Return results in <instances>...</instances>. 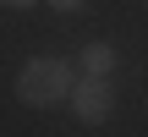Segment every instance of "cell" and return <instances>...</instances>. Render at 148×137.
I'll use <instances>...</instances> for the list:
<instances>
[{
    "label": "cell",
    "mask_w": 148,
    "mask_h": 137,
    "mask_svg": "<svg viewBox=\"0 0 148 137\" xmlns=\"http://www.w3.org/2000/svg\"><path fill=\"white\" fill-rule=\"evenodd\" d=\"M71 88H77V66L60 55H33L16 71V99L27 110H60L71 99Z\"/></svg>",
    "instance_id": "cell-1"
},
{
    "label": "cell",
    "mask_w": 148,
    "mask_h": 137,
    "mask_svg": "<svg viewBox=\"0 0 148 137\" xmlns=\"http://www.w3.org/2000/svg\"><path fill=\"white\" fill-rule=\"evenodd\" d=\"M66 110H71L82 126H104V121L115 115V88H110V77H77Z\"/></svg>",
    "instance_id": "cell-2"
},
{
    "label": "cell",
    "mask_w": 148,
    "mask_h": 137,
    "mask_svg": "<svg viewBox=\"0 0 148 137\" xmlns=\"http://www.w3.org/2000/svg\"><path fill=\"white\" fill-rule=\"evenodd\" d=\"M115 66H121V49H115L110 38H93V44H82V55H77V71H82V77H115Z\"/></svg>",
    "instance_id": "cell-3"
},
{
    "label": "cell",
    "mask_w": 148,
    "mask_h": 137,
    "mask_svg": "<svg viewBox=\"0 0 148 137\" xmlns=\"http://www.w3.org/2000/svg\"><path fill=\"white\" fill-rule=\"evenodd\" d=\"M55 11H88V0H49Z\"/></svg>",
    "instance_id": "cell-4"
},
{
    "label": "cell",
    "mask_w": 148,
    "mask_h": 137,
    "mask_svg": "<svg viewBox=\"0 0 148 137\" xmlns=\"http://www.w3.org/2000/svg\"><path fill=\"white\" fill-rule=\"evenodd\" d=\"M0 5H11V11H22V5H38V0H0Z\"/></svg>",
    "instance_id": "cell-5"
}]
</instances>
